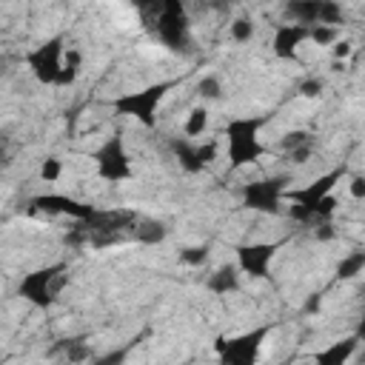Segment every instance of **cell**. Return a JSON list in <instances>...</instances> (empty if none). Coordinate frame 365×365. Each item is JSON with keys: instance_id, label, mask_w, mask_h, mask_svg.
Instances as JSON below:
<instances>
[{"instance_id": "cell-1", "label": "cell", "mask_w": 365, "mask_h": 365, "mask_svg": "<svg viewBox=\"0 0 365 365\" xmlns=\"http://www.w3.org/2000/svg\"><path fill=\"white\" fill-rule=\"evenodd\" d=\"M137 214L128 208H108V211H97L91 220L77 222L68 234L66 242L68 245H91V248H108L117 242H125L134 234L137 225Z\"/></svg>"}, {"instance_id": "cell-14", "label": "cell", "mask_w": 365, "mask_h": 365, "mask_svg": "<svg viewBox=\"0 0 365 365\" xmlns=\"http://www.w3.org/2000/svg\"><path fill=\"white\" fill-rule=\"evenodd\" d=\"M311 37V29L308 26H299V23H282L277 26V34H274V54L282 57V60H291L297 57V46L302 40Z\"/></svg>"}, {"instance_id": "cell-23", "label": "cell", "mask_w": 365, "mask_h": 365, "mask_svg": "<svg viewBox=\"0 0 365 365\" xmlns=\"http://www.w3.org/2000/svg\"><path fill=\"white\" fill-rule=\"evenodd\" d=\"M205 125H208V108L205 106H197V108H191V114H188V120H185V137L191 140V137H200L202 131H205Z\"/></svg>"}, {"instance_id": "cell-28", "label": "cell", "mask_w": 365, "mask_h": 365, "mask_svg": "<svg viewBox=\"0 0 365 365\" xmlns=\"http://www.w3.org/2000/svg\"><path fill=\"white\" fill-rule=\"evenodd\" d=\"M311 40L325 46V43H334L336 40V29L334 26H311Z\"/></svg>"}, {"instance_id": "cell-17", "label": "cell", "mask_w": 365, "mask_h": 365, "mask_svg": "<svg viewBox=\"0 0 365 365\" xmlns=\"http://www.w3.org/2000/svg\"><path fill=\"white\" fill-rule=\"evenodd\" d=\"M356 345H359V336L351 334V336H345V339L331 342L325 351H317V354H314V362H317V365H348V359L356 354Z\"/></svg>"}, {"instance_id": "cell-34", "label": "cell", "mask_w": 365, "mask_h": 365, "mask_svg": "<svg viewBox=\"0 0 365 365\" xmlns=\"http://www.w3.org/2000/svg\"><path fill=\"white\" fill-rule=\"evenodd\" d=\"M356 336L365 342V314H362V319H359V325H356Z\"/></svg>"}, {"instance_id": "cell-5", "label": "cell", "mask_w": 365, "mask_h": 365, "mask_svg": "<svg viewBox=\"0 0 365 365\" xmlns=\"http://www.w3.org/2000/svg\"><path fill=\"white\" fill-rule=\"evenodd\" d=\"M177 86V80H163V83H154V86H145L140 91H128V94H120L111 100L114 111L117 114H125V117H134L140 120L145 128H154L157 125V106L163 103V97Z\"/></svg>"}, {"instance_id": "cell-31", "label": "cell", "mask_w": 365, "mask_h": 365, "mask_svg": "<svg viewBox=\"0 0 365 365\" xmlns=\"http://www.w3.org/2000/svg\"><path fill=\"white\" fill-rule=\"evenodd\" d=\"M351 197L354 200H362L365 197V177H354L351 180Z\"/></svg>"}, {"instance_id": "cell-20", "label": "cell", "mask_w": 365, "mask_h": 365, "mask_svg": "<svg viewBox=\"0 0 365 365\" xmlns=\"http://www.w3.org/2000/svg\"><path fill=\"white\" fill-rule=\"evenodd\" d=\"M165 234H168V228H165L163 222L140 217V220H137V225H134V234H131V240H137V242H145V245H157V242H163V240H165Z\"/></svg>"}, {"instance_id": "cell-19", "label": "cell", "mask_w": 365, "mask_h": 365, "mask_svg": "<svg viewBox=\"0 0 365 365\" xmlns=\"http://www.w3.org/2000/svg\"><path fill=\"white\" fill-rule=\"evenodd\" d=\"M285 11L299 23V26H319L322 17V0H291L285 6Z\"/></svg>"}, {"instance_id": "cell-11", "label": "cell", "mask_w": 365, "mask_h": 365, "mask_svg": "<svg viewBox=\"0 0 365 365\" xmlns=\"http://www.w3.org/2000/svg\"><path fill=\"white\" fill-rule=\"evenodd\" d=\"M285 240L279 242H242L237 245V265L242 274L254 277V279H265L268 277V268H271V259L277 257V251L282 248Z\"/></svg>"}, {"instance_id": "cell-10", "label": "cell", "mask_w": 365, "mask_h": 365, "mask_svg": "<svg viewBox=\"0 0 365 365\" xmlns=\"http://www.w3.org/2000/svg\"><path fill=\"white\" fill-rule=\"evenodd\" d=\"M91 160L97 163V174L108 182H120V180H128L131 177V160L123 148V137L120 134H111L94 154Z\"/></svg>"}, {"instance_id": "cell-13", "label": "cell", "mask_w": 365, "mask_h": 365, "mask_svg": "<svg viewBox=\"0 0 365 365\" xmlns=\"http://www.w3.org/2000/svg\"><path fill=\"white\" fill-rule=\"evenodd\" d=\"M31 211H46V214H66L71 217L74 222H83V220H91L100 208L88 205V202H80V200H71V197H63V194H40L31 200Z\"/></svg>"}, {"instance_id": "cell-32", "label": "cell", "mask_w": 365, "mask_h": 365, "mask_svg": "<svg viewBox=\"0 0 365 365\" xmlns=\"http://www.w3.org/2000/svg\"><path fill=\"white\" fill-rule=\"evenodd\" d=\"M351 46H354L351 40H342V43H336V46H334V57H336V60H345V57L351 54Z\"/></svg>"}, {"instance_id": "cell-27", "label": "cell", "mask_w": 365, "mask_h": 365, "mask_svg": "<svg viewBox=\"0 0 365 365\" xmlns=\"http://www.w3.org/2000/svg\"><path fill=\"white\" fill-rule=\"evenodd\" d=\"M197 91H200L205 100H217V97L222 94V86H220V80H217L214 74H205V77L197 83Z\"/></svg>"}, {"instance_id": "cell-30", "label": "cell", "mask_w": 365, "mask_h": 365, "mask_svg": "<svg viewBox=\"0 0 365 365\" xmlns=\"http://www.w3.org/2000/svg\"><path fill=\"white\" fill-rule=\"evenodd\" d=\"M297 91H299L302 97H319V94H322V80H319V77H305V80L297 86Z\"/></svg>"}, {"instance_id": "cell-25", "label": "cell", "mask_w": 365, "mask_h": 365, "mask_svg": "<svg viewBox=\"0 0 365 365\" xmlns=\"http://www.w3.org/2000/svg\"><path fill=\"white\" fill-rule=\"evenodd\" d=\"M205 259H208V245H191L180 251V262L185 265H202Z\"/></svg>"}, {"instance_id": "cell-9", "label": "cell", "mask_w": 365, "mask_h": 365, "mask_svg": "<svg viewBox=\"0 0 365 365\" xmlns=\"http://www.w3.org/2000/svg\"><path fill=\"white\" fill-rule=\"evenodd\" d=\"M63 43H66V37H63V34H54V37L43 40L37 48H31V51L26 54V63H29L31 74H34L40 83H46V86L60 83L63 57H66V54H63Z\"/></svg>"}, {"instance_id": "cell-29", "label": "cell", "mask_w": 365, "mask_h": 365, "mask_svg": "<svg viewBox=\"0 0 365 365\" xmlns=\"http://www.w3.org/2000/svg\"><path fill=\"white\" fill-rule=\"evenodd\" d=\"M60 171H63V165H60L57 157H48V160H43V165H40V177H43L46 182H54V180L60 177Z\"/></svg>"}, {"instance_id": "cell-3", "label": "cell", "mask_w": 365, "mask_h": 365, "mask_svg": "<svg viewBox=\"0 0 365 365\" xmlns=\"http://www.w3.org/2000/svg\"><path fill=\"white\" fill-rule=\"evenodd\" d=\"M268 117H237L228 123L225 137H228V163L231 168H242L248 163H257L262 157V143H259V128L265 125Z\"/></svg>"}, {"instance_id": "cell-12", "label": "cell", "mask_w": 365, "mask_h": 365, "mask_svg": "<svg viewBox=\"0 0 365 365\" xmlns=\"http://www.w3.org/2000/svg\"><path fill=\"white\" fill-rule=\"evenodd\" d=\"M168 148H171L174 160L180 163V168L188 171V174H200L217 157V143L214 140H208L205 145H197L188 137H171L168 140Z\"/></svg>"}, {"instance_id": "cell-7", "label": "cell", "mask_w": 365, "mask_h": 365, "mask_svg": "<svg viewBox=\"0 0 365 365\" xmlns=\"http://www.w3.org/2000/svg\"><path fill=\"white\" fill-rule=\"evenodd\" d=\"M268 331H271V325H257L240 336H222L220 334L214 339V351L220 356V365H257Z\"/></svg>"}, {"instance_id": "cell-6", "label": "cell", "mask_w": 365, "mask_h": 365, "mask_svg": "<svg viewBox=\"0 0 365 365\" xmlns=\"http://www.w3.org/2000/svg\"><path fill=\"white\" fill-rule=\"evenodd\" d=\"M66 271H68L66 262H51L46 268H37V271H31V274H26L20 279L17 294L26 302H31L34 308L46 311V308L54 305V299H57V294H60V288L66 282Z\"/></svg>"}, {"instance_id": "cell-26", "label": "cell", "mask_w": 365, "mask_h": 365, "mask_svg": "<svg viewBox=\"0 0 365 365\" xmlns=\"http://www.w3.org/2000/svg\"><path fill=\"white\" fill-rule=\"evenodd\" d=\"M231 37H234L237 43L251 40V37H254V23H251L248 17H237V20L231 23Z\"/></svg>"}, {"instance_id": "cell-4", "label": "cell", "mask_w": 365, "mask_h": 365, "mask_svg": "<svg viewBox=\"0 0 365 365\" xmlns=\"http://www.w3.org/2000/svg\"><path fill=\"white\" fill-rule=\"evenodd\" d=\"M345 174H348V168H345V165H336V168H331L328 174L317 177L311 185L291 191V194H288V200H291V217H294L297 222L317 225V211H319L322 200H325V197H331L334 185H336Z\"/></svg>"}, {"instance_id": "cell-24", "label": "cell", "mask_w": 365, "mask_h": 365, "mask_svg": "<svg viewBox=\"0 0 365 365\" xmlns=\"http://www.w3.org/2000/svg\"><path fill=\"white\" fill-rule=\"evenodd\" d=\"M140 342V336H134L128 345H123V348H117V351H111V354H106V356H100V359H94V365H123L125 359H128V354H131V348Z\"/></svg>"}, {"instance_id": "cell-15", "label": "cell", "mask_w": 365, "mask_h": 365, "mask_svg": "<svg viewBox=\"0 0 365 365\" xmlns=\"http://www.w3.org/2000/svg\"><path fill=\"white\" fill-rule=\"evenodd\" d=\"M279 145H282V151L288 154V160H291V163H305V160L314 154V148H317V140H314V134H311V131H305V128H297V131H288V134H282Z\"/></svg>"}, {"instance_id": "cell-33", "label": "cell", "mask_w": 365, "mask_h": 365, "mask_svg": "<svg viewBox=\"0 0 365 365\" xmlns=\"http://www.w3.org/2000/svg\"><path fill=\"white\" fill-rule=\"evenodd\" d=\"M314 237H317V240H331V237H334V225H331V222H322V225H317Z\"/></svg>"}, {"instance_id": "cell-18", "label": "cell", "mask_w": 365, "mask_h": 365, "mask_svg": "<svg viewBox=\"0 0 365 365\" xmlns=\"http://www.w3.org/2000/svg\"><path fill=\"white\" fill-rule=\"evenodd\" d=\"M211 294H231L240 288V265H220L208 279H205Z\"/></svg>"}, {"instance_id": "cell-22", "label": "cell", "mask_w": 365, "mask_h": 365, "mask_svg": "<svg viewBox=\"0 0 365 365\" xmlns=\"http://www.w3.org/2000/svg\"><path fill=\"white\" fill-rule=\"evenodd\" d=\"M80 51L77 48H68L66 51V57H63V74H60V83L57 86H71L74 80H77V74H80Z\"/></svg>"}, {"instance_id": "cell-21", "label": "cell", "mask_w": 365, "mask_h": 365, "mask_svg": "<svg viewBox=\"0 0 365 365\" xmlns=\"http://www.w3.org/2000/svg\"><path fill=\"white\" fill-rule=\"evenodd\" d=\"M365 268V251H351L336 265V279H351Z\"/></svg>"}, {"instance_id": "cell-16", "label": "cell", "mask_w": 365, "mask_h": 365, "mask_svg": "<svg viewBox=\"0 0 365 365\" xmlns=\"http://www.w3.org/2000/svg\"><path fill=\"white\" fill-rule=\"evenodd\" d=\"M48 356H60L66 365H80L91 359V345L83 336H66L48 348Z\"/></svg>"}, {"instance_id": "cell-2", "label": "cell", "mask_w": 365, "mask_h": 365, "mask_svg": "<svg viewBox=\"0 0 365 365\" xmlns=\"http://www.w3.org/2000/svg\"><path fill=\"white\" fill-rule=\"evenodd\" d=\"M145 11V26L157 34L163 46H168L177 54L191 51V34H188V14L180 0H163L154 6H143Z\"/></svg>"}, {"instance_id": "cell-8", "label": "cell", "mask_w": 365, "mask_h": 365, "mask_svg": "<svg viewBox=\"0 0 365 365\" xmlns=\"http://www.w3.org/2000/svg\"><path fill=\"white\" fill-rule=\"evenodd\" d=\"M291 177L288 174H277V177H262V180H254V182H245L242 185V205L251 208V211H259V214H279V202H282V194L288 188Z\"/></svg>"}]
</instances>
